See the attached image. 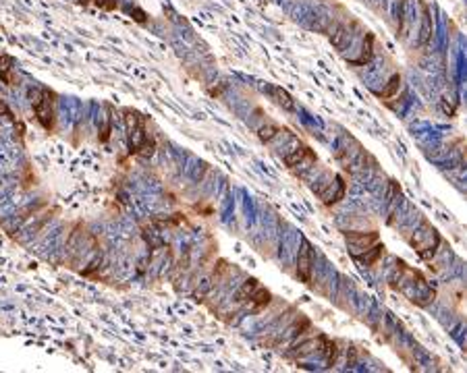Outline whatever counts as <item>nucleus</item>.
I'll return each mask as SVG.
<instances>
[{
    "instance_id": "1",
    "label": "nucleus",
    "mask_w": 467,
    "mask_h": 373,
    "mask_svg": "<svg viewBox=\"0 0 467 373\" xmlns=\"http://www.w3.org/2000/svg\"><path fill=\"white\" fill-rule=\"evenodd\" d=\"M345 240L349 243L351 257L365 268H374L384 257V245L376 230H345Z\"/></svg>"
},
{
    "instance_id": "2",
    "label": "nucleus",
    "mask_w": 467,
    "mask_h": 373,
    "mask_svg": "<svg viewBox=\"0 0 467 373\" xmlns=\"http://www.w3.org/2000/svg\"><path fill=\"white\" fill-rule=\"evenodd\" d=\"M29 100H32V108L36 112V118L37 123L42 125L46 131H54V125H56V94L50 92V89L46 87H39V89H32L29 92Z\"/></svg>"
},
{
    "instance_id": "3",
    "label": "nucleus",
    "mask_w": 467,
    "mask_h": 373,
    "mask_svg": "<svg viewBox=\"0 0 467 373\" xmlns=\"http://www.w3.org/2000/svg\"><path fill=\"white\" fill-rule=\"evenodd\" d=\"M237 301H239V303L251 305L253 311H260V309H264V307H268L272 303V292L266 286H262L255 278H250V280L243 282L239 290H237Z\"/></svg>"
},
{
    "instance_id": "4",
    "label": "nucleus",
    "mask_w": 467,
    "mask_h": 373,
    "mask_svg": "<svg viewBox=\"0 0 467 373\" xmlns=\"http://www.w3.org/2000/svg\"><path fill=\"white\" fill-rule=\"evenodd\" d=\"M440 235H438V230H436L430 222H426L424 220V224L420 230H415V235L409 238V243L411 247L420 253V257L424 259H432V255L436 253V249H438L440 245Z\"/></svg>"
},
{
    "instance_id": "5",
    "label": "nucleus",
    "mask_w": 467,
    "mask_h": 373,
    "mask_svg": "<svg viewBox=\"0 0 467 373\" xmlns=\"http://www.w3.org/2000/svg\"><path fill=\"white\" fill-rule=\"evenodd\" d=\"M314 264H316V251L312 243L305 237H301L299 253H297V278L303 284H310L314 276Z\"/></svg>"
},
{
    "instance_id": "6",
    "label": "nucleus",
    "mask_w": 467,
    "mask_h": 373,
    "mask_svg": "<svg viewBox=\"0 0 467 373\" xmlns=\"http://www.w3.org/2000/svg\"><path fill=\"white\" fill-rule=\"evenodd\" d=\"M316 160L318 158L310 145H297L295 149H291V154L285 156V164H287V168H297V166L314 164Z\"/></svg>"
},
{
    "instance_id": "7",
    "label": "nucleus",
    "mask_w": 467,
    "mask_h": 373,
    "mask_svg": "<svg viewBox=\"0 0 467 373\" xmlns=\"http://www.w3.org/2000/svg\"><path fill=\"white\" fill-rule=\"evenodd\" d=\"M374 58V34L365 32V37H363V46H361V54L349 60L351 67H365L370 60Z\"/></svg>"
},
{
    "instance_id": "8",
    "label": "nucleus",
    "mask_w": 467,
    "mask_h": 373,
    "mask_svg": "<svg viewBox=\"0 0 467 373\" xmlns=\"http://www.w3.org/2000/svg\"><path fill=\"white\" fill-rule=\"evenodd\" d=\"M420 6H422V34H420V44L426 46L430 42V37H432V11H430V6L424 2V0H420Z\"/></svg>"
},
{
    "instance_id": "9",
    "label": "nucleus",
    "mask_w": 467,
    "mask_h": 373,
    "mask_svg": "<svg viewBox=\"0 0 467 373\" xmlns=\"http://www.w3.org/2000/svg\"><path fill=\"white\" fill-rule=\"evenodd\" d=\"M112 114H114V108L110 104L104 106V114L100 118V133H98V139L106 143L108 139H110V133H112Z\"/></svg>"
},
{
    "instance_id": "10",
    "label": "nucleus",
    "mask_w": 467,
    "mask_h": 373,
    "mask_svg": "<svg viewBox=\"0 0 467 373\" xmlns=\"http://www.w3.org/2000/svg\"><path fill=\"white\" fill-rule=\"evenodd\" d=\"M270 96L276 100V104L278 106H283L285 110H295V100L289 92H285L283 87H278V85H270Z\"/></svg>"
},
{
    "instance_id": "11",
    "label": "nucleus",
    "mask_w": 467,
    "mask_h": 373,
    "mask_svg": "<svg viewBox=\"0 0 467 373\" xmlns=\"http://www.w3.org/2000/svg\"><path fill=\"white\" fill-rule=\"evenodd\" d=\"M330 42H332V46H334L336 50H339V52H343V50L351 44V35H349V32H347L345 25L336 27V32L330 35Z\"/></svg>"
},
{
    "instance_id": "12",
    "label": "nucleus",
    "mask_w": 467,
    "mask_h": 373,
    "mask_svg": "<svg viewBox=\"0 0 467 373\" xmlns=\"http://www.w3.org/2000/svg\"><path fill=\"white\" fill-rule=\"evenodd\" d=\"M399 85H401V75L395 73V75L389 79V81H386V85H384L382 92H376V96H378L380 100H389V98H393L396 92H399Z\"/></svg>"
},
{
    "instance_id": "13",
    "label": "nucleus",
    "mask_w": 467,
    "mask_h": 373,
    "mask_svg": "<svg viewBox=\"0 0 467 373\" xmlns=\"http://www.w3.org/2000/svg\"><path fill=\"white\" fill-rule=\"evenodd\" d=\"M283 131H285L283 127H278V125H274V123H268L266 127H262L260 131H257V137H260L264 143H268V141H272L274 137L281 135Z\"/></svg>"
},
{
    "instance_id": "14",
    "label": "nucleus",
    "mask_w": 467,
    "mask_h": 373,
    "mask_svg": "<svg viewBox=\"0 0 467 373\" xmlns=\"http://www.w3.org/2000/svg\"><path fill=\"white\" fill-rule=\"evenodd\" d=\"M154 149H156V139H154L150 133H147V137L144 139V143L137 147V152H135V154H137V156L147 158V156H152V154H154Z\"/></svg>"
},
{
    "instance_id": "15",
    "label": "nucleus",
    "mask_w": 467,
    "mask_h": 373,
    "mask_svg": "<svg viewBox=\"0 0 467 373\" xmlns=\"http://www.w3.org/2000/svg\"><path fill=\"white\" fill-rule=\"evenodd\" d=\"M83 4H87V2H94V4H98L100 8H104V11H114L116 8V0H81Z\"/></svg>"
},
{
    "instance_id": "16",
    "label": "nucleus",
    "mask_w": 467,
    "mask_h": 373,
    "mask_svg": "<svg viewBox=\"0 0 467 373\" xmlns=\"http://www.w3.org/2000/svg\"><path fill=\"white\" fill-rule=\"evenodd\" d=\"M0 114H4V116H8L11 120H15V116H13V112H11V108H8L2 100H0Z\"/></svg>"
}]
</instances>
